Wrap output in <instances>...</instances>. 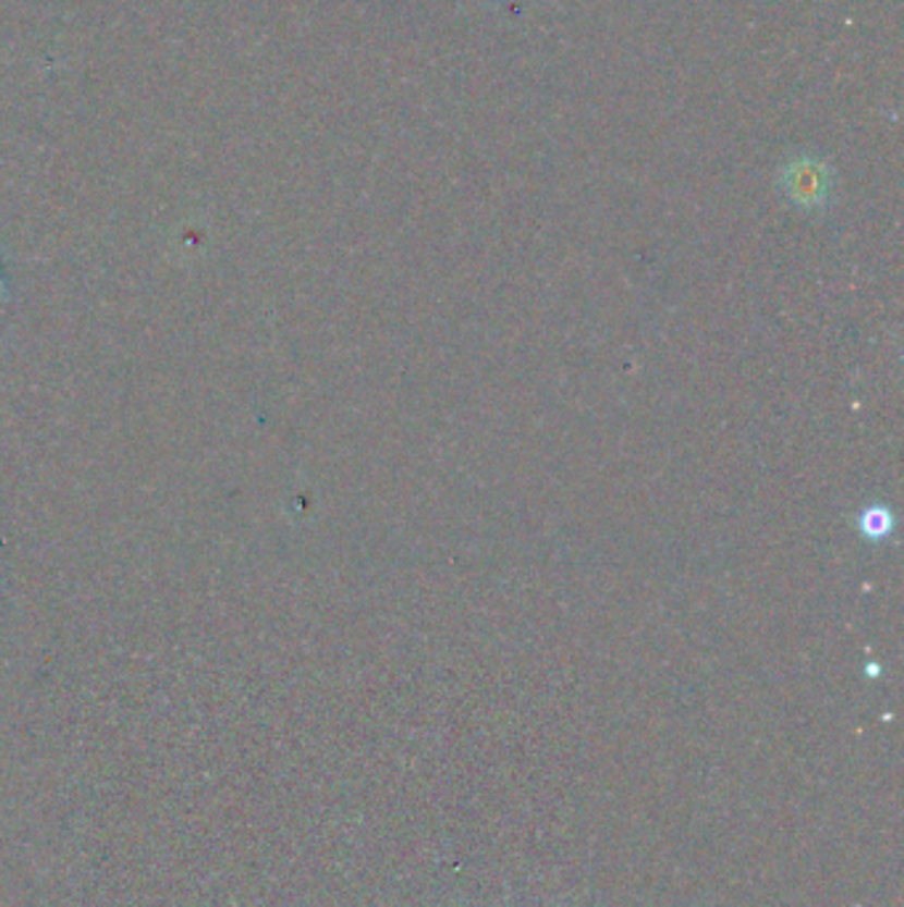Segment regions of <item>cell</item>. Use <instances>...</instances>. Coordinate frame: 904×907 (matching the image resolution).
I'll return each instance as SVG.
<instances>
[{
	"instance_id": "obj_1",
	"label": "cell",
	"mask_w": 904,
	"mask_h": 907,
	"mask_svg": "<svg viewBox=\"0 0 904 907\" xmlns=\"http://www.w3.org/2000/svg\"><path fill=\"white\" fill-rule=\"evenodd\" d=\"M785 186L791 197L802 205H822L824 194H828V179H824V168L817 162H796L787 168Z\"/></svg>"
},
{
	"instance_id": "obj_2",
	"label": "cell",
	"mask_w": 904,
	"mask_h": 907,
	"mask_svg": "<svg viewBox=\"0 0 904 907\" xmlns=\"http://www.w3.org/2000/svg\"><path fill=\"white\" fill-rule=\"evenodd\" d=\"M891 513L883 507H870L859 515V528H863L865 537L870 539H885L891 531Z\"/></svg>"
}]
</instances>
